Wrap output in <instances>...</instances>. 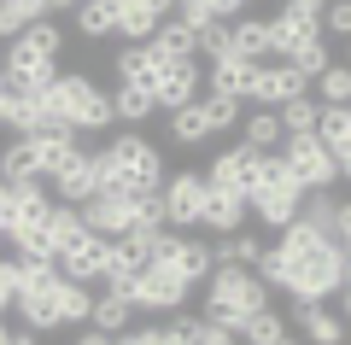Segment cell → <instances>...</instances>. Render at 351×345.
<instances>
[{"label":"cell","mask_w":351,"mask_h":345,"mask_svg":"<svg viewBox=\"0 0 351 345\" xmlns=\"http://www.w3.org/2000/svg\"><path fill=\"white\" fill-rule=\"evenodd\" d=\"M276 252H281V263H287V287H281V293H293L299 305L334 298L339 287H346V246H339L334 228H316V222L293 217L287 228H281Z\"/></svg>","instance_id":"6da1fadb"},{"label":"cell","mask_w":351,"mask_h":345,"mask_svg":"<svg viewBox=\"0 0 351 345\" xmlns=\"http://www.w3.org/2000/svg\"><path fill=\"white\" fill-rule=\"evenodd\" d=\"M164 182V152L152 147L141 129H117L100 147V187H117V193H158Z\"/></svg>","instance_id":"7a4b0ae2"},{"label":"cell","mask_w":351,"mask_h":345,"mask_svg":"<svg viewBox=\"0 0 351 345\" xmlns=\"http://www.w3.org/2000/svg\"><path fill=\"white\" fill-rule=\"evenodd\" d=\"M41 99H47L53 123L76 129V135H100V129L117 123L112 117V94H106L94 76H82V71H59L47 88H41Z\"/></svg>","instance_id":"3957f363"},{"label":"cell","mask_w":351,"mask_h":345,"mask_svg":"<svg viewBox=\"0 0 351 345\" xmlns=\"http://www.w3.org/2000/svg\"><path fill=\"white\" fill-rule=\"evenodd\" d=\"M18 322L36 333H59V328H88V310H94V293H88L82 281H64V275H53L47 287H29V293H18Z\"/></svg>","instance_id":"277c9868"},{"label":"cell","mask_w":351,"mask_h":345,"mask_svg":"<svg viewBox=\"0 0 351 345\" xmlns=\"http://www.w3.org/2000/svg\"><path fill=\"white\" fill-rule=\"evenodd\" d=\"M304 205V187L293 182V170L281 164V152H258V176H252V193H246V211L263 222V228H287Z\"/></svg>","instance_id":"5b68a950"},{"label":"cell","mask_w":351,"mask_h":345,"mask_svg":"<svg viewBox=\"0 0 351 345\" xmlns=\"http://www.w3.org/2000/svg\"><path fill=\"white\" fill-rule=\"evenodd\" d=\"M263 305H269V287H263L258 270H246V263H217V270L205 275V310L199 316L234 328L240 316H252V310H263Z\"/></svg>","instance_id":"8992f818"},{"label":"cell","mask_w":351,"mask_h":345,"mask_svg":"<svg viewBox=\"0 0 351 345\" xmlns=\"http://www.w3.org/2000/svg\"><path fill=\"white\" fill-rule=\"evenodd\" d=\"M112 293L129 298V305H135V316H170V310L188 305L193 287H188V281H176L170 270H141V275H129L123 287H112Z\"/></svg>","instance_id":"52a82bcc"},{"label":"cell","mask_w":351,"mask_h":345,"mask_svg":"<svg viewBox=\"0 0 351 345\" xmlns=\"http://www.w3.org/2000/svg\"><path fill=\"white\" fill-rule=\"evenodd\" d=\"M281 164L293 170V182H299L304 193H328V187L339 182L334 152H328L316 135H287V141H281Z\"/></svg>","instance_id":"ba28073f"},{"label":"cell","mask_w":351,"mask_h":345,"mask_svg":"<svg viewBox=\"0 0 351 345\" xmlns=\"http://www.w3.org/2000/svg\"><path fill=\"white\" fill-rule=\"evenodd\" d=\"M82 222L94 228V235L117 240V235H135L141 228V193H117V187H100L94 199H82Z\"/></svg>","instance_id":"9c48e42d"},{"label":"cell","mask_w":351,"mask_h":345,"mask_svg":"<svg viewBox=\"0 0 351 345\" xmlns=\"http://www.w3.org/2000/svg\"><path fill=\"white\" fill-rule=\"evenodd\" d=\"M164 199V222L170 228H199V211H205V170H176L158 182Z\"/></svg>","instance_id":"30bf717a"},{"label":"cell","mask_w":351,"mask_h":345,"mask_svg":"<svg viewBox=\"0 0 351 345\" xmlns=\"http://www.w3.org/2000/svg\"><path fill=\"white\" fill-rule=\"evenodd\" d=\"M199 88H205V64H199V59H164L158 76H152V99H158V111L193 106Z\"/></svg>","instance_id":"8fae6325"},{"label":"cell","mask_w":351,"mask_h":345,"mask_svg":"<svg viewBox=\"0 0 351 345\" xmlns=\"http://www.w3.org/2000/svg\"><path fill=\"white\" fill-rule=\"evenodd\" d=\"M299 94H311V76L299 71V64H258V71H252V88H246V99L252 106H287V99H299Z\"/></svg>","instance_id":"7c38bea8"},{"label":"cell","mask_w":351,"mask_h":345,"mask_svg":"<svg viewBox=\"0 0 351 345\" xmlns=\"http://www.w3.org/2000/svg\"><path fill=\"white\" fill-rule=\"evenodd\" d=\"M0 76H6L18 94H36V88H47L53 76H59V59L24 47V41H6V47H0Z\"/></svg>","instance_id":"4fadbf2b"},{"label":"cell","mask_w":351,"mask_h":345,"mask_svg":"<svg viewBox=\"0 0 351 345\" xmlns=\"http://www.w3.org/2000/svg\"><path fill=\"white\" fill-rule=\"evenodd\" d=\"M269 36H276V53H281V59H293L299 47L322 41V12H311V6L287 0V6H281V12L269 18Z\"/></svg>","instance_id":"5bb4252c"},{"label":"cell","mask_w":351,"mask_h":345,"mask_svg":"<svg viewBox=\"0 0 351 345\" xmlns=\"http://www.w3.org/2000/svg\"><path fill=\"white\" fill-rule=\"evenodd\" d=\"M287 322L304 333V345H346L351 340V322L339 316L328 298H316V305H299V298H293V316Z\"/></svg>","instance_id":"9a60e30c"},{"label":"cell","mask_w":351,"mask_h":345,"mask_svg":"<svg viewBox=\"0 0 351 345\" xmlns=\"http://www.w3.org/2000/svg\"><path fill=\"white\" fill-rule=\"evenodd\" d=\"M106 258H112V240L106 235H94V228H88L82 240H71V246L59 252V275L64 281H106Z\"/></svg>","instance_id":"2e32d148"},{"label":"cell","mask_w":351,"mask_h":345,"mask_svg":"<svg viewBox=\"0 0 351 345\" xmlns=\"http://www.w3.org/2000/svg\"><path fill=\"white\" fill-rule=\"evenodd\" d=\"M252 176H258V152L240 141V147H223V152L211 158L205 182H211V187H228V193H252Z\"/></svg>","instance_id":"e0dca14e"},{"label":"cell","mask_w":351,"mask_h":345,"mask_svg":"<svg viewBox=\"0 0 351 345\" xmlns=\"http://www.w3.org/2000/svg\"><path fill=\"white\" fill-rule=\"evenodd\" d=\"M53 193H59V205H82V199H94V193H100V152H76V158L53 176Z\"/></svg>","instance_id":"ac0fdd59"},{"label":"cell","mask_w":351,"mask_h":345,"mask_svg":"<svg viewBox=\"0 0 351 345\" xmlns=\"http://www.w3.org/2000/svg\"><path fill=\"white\" fill-rule=\"evenodd\" d=\"M246 193H228V187H211L205 182V211H199V228H211V240L217 235H234V228H246Z\"/></svg>","instance_id":"d6986e66"},{"label":"cell","mask_w":351,"mask_h":345,"mask_svg":"<svg viewBox=\"0 0 351 345\" xmlns=\"http://www.w3.org/2000/svg\"><path fill=\"white\" fill-rule=\"evenodd\" d=\"M164 270H170L176 281L199 287L205 275L217 270V252H211V240H193V235H182V240H176V252H170V263H164Z\"/></svg>","instance_id":"ffe728a7"},{"label":"cell","mask_w":351,"mask_h":345,"mask_svg":"<svg viewBox=\"0 0 351 345\" xmlns=\"http://www.w3.org/2000/svg\"><path fill=\"white\" fill-rule=\"evenodd\" d=\"M228 53H240V59L263 64L269 53H276V36H269V18H228Z\"/></svg>","instance_id":"44dd1931"},{"label":"cell","mask_w":351,"mask_h":345,"mask_svg":"<svg viewBox=\"0 0 351 345\" xmlns=\"http://www.w3.org/2000/svg\"><path fill=\"white\" fill-rule=\"evenodd\" d=\"M82 152V141H76V129H41L36 135V158H41V182H53V176L64 170V164Z\"/></svg>","instance_id":"7402d4cb"},{"label":"cell","mask_w":351,"mask_h":345,"mask_svg":"<svg viewBox=\"0 0 351 345\" xmlns=\"http://www.w3.org/2000/svg\"><path fill=\"white\" fill-rule=\"evenodd\" d=\"M287 333H293V322L281 316V310H269V305L234 322V340H240V345H281Z\"/></svg>","instance_id":"603a6c76"},{"label":"cell","mask_w":351,"mask_h":345,"mask_svg":"<svg viewBox=\"0 0 351 345\" xmlns=\"http://www.w3.org/2000/svg\"><path fill=\"white\" fill-rule=\"evenodd\" d=\"M158 64H164V59L147 47V41H129V47H117V88H152Z\"/></svg>","instance_id":"cb8c5ba5"},{"label":"cell","mask_w":351,"mask_h":345,"mask_svg":"<svg viewBox=\"0 0 351 345\" xmlns=\"http://www.w3.org/2000/svg\"><path fill=\"white\" fill-rule=\"evenodd\" d=\"M0 182H41V158H36V135H18L0 147Z\"/></svg>","instance_id":"d4e9b609"},{"label":"cell","mask_w":351,"mask_h":345,"mask_svg":"<svg viewBox=\"0 0 351 345\" xmlns=\"http://www.w3.org/2000/svg\"><path fill=\"white\" fill-rule=\"evenodd\" d=\"M252 71H258V64H252V59H240V53H217V59H211V94H234L240 106H246Z\"/></svg>","instance_id":"484cf974"},{"label":"cell","mask_w":351,"mask_h":345,"mask_svg":"<svg viewBox=\"0 0 351 345\" xmlns=\"http://www.w3.org/2000/svg\"><path fill=\"white\" fill-rule=\"evenodd\" d=\"M211 141V123H205V106L193 99V106H176L170 111V147H182V152H193V147H205Z\"/></svg>","instance_id":"4316f807"},{"label":"cell","mask_w":351,"mask_h":345,"mask_svg":"<svg viewBox=\"0 0 351 345\" xmlns=\"http://www.w3.org/2000/svg\"><path fill=\"white\" fill-rule=\"evenodd\" d=\"M76 36L82 41H112L117 36V6L112 0H76Z\"/></svg>","instance_id":"83f0119b"},{"label":"cell","mask_w":351,"mask_h":345,"mask_svg":"<svg viewBox=\"0 0 351 345\" xmlns=\"http://www.w3.org/2000/svg\"><path fill=\"white\" fill-rule=\"evenodd\" d=\"M240 141H246L252 152H276L281 141H287V129H281V117L269 106H258L252 117H240Z\"/></svg>","instance_id":"f1b7e54d"},{"label":"cell","mask_w":351,"mask_h":345,"mask_svg":"<svg viewBox=\"0 0 351 345\" xmlns=\"http://www.w3.org/2000/svg\"><path fill=\"white\" fill-rule=\"evenodd\" d=\"M152 53H158V59H199V53H193V24H182V18H164L158 29H152V41H147Z\"/></svg>","instance_id":"f546056e"},{"label":"cell","mask_w":351,"mask_h":345,"mask_svg":"<svg viewBox=\"0 0 351 345\" xmlns=\"http://www.w3.org/2000/svg\"><path fill=\"white\" fill-rule=\"evenodd\" d=\"M47 211H53V199H47V187H41V182H18L12 187V228L47 222Z\"/></svg>","instance_id":"4dcf8cb0"},{"label":"cell","mask_w":351,"mask_h":345,"mask_svg":"<svg viewBox=\"0 0 351 345\" xmlns=\"http://www.w3.org/2000/svg\"><path fill=\"white\" fill-rule=\"evenodd\" d=\"M152 111H158V99H152V88H117L112 94V117L123 129H141L152 117Z\"/></svg>","instance_id":"1f68e13d"},{"label":"cell","mask_w":351,"mask_h":345,"mask_svg":"<svg viewBox=\"0 0 351 345\" xmlns=\"http://www.w3.org/2000/svg\"><path fill=\"white\" fill-rule=\"evenodd\" d=\"M88 328H100V333L135 328V305H129V298H117V293H100V298H94V310H88Z\"/></svg>","instance_id":"d6a6232c"},{"label":"cell","mask_w":351,"mask_h":345,"mask_svg":"<svg viewBox=\"0 0 351 345\" xmlns=\"http://www.w3.org/2000/svg\"><path fill=\"white\" fill-rule=\"evenodd\" d=\"M36 18H47V0H0V41H18Z\"/></svg>","instance_id":"836d02e7"},{"label":"cell","mask_w":351,"mask_h":345,"mask_svg":"<svg viewBox=\"0 0 351 345\" xmlns=\"http://www.w3.org/2000/svg\"><path fill=\"white\" fill-rule=\"evenodd\" d=\"M211 252H217V263H258V252H263V240L252 235V228H234V235H217L211 240Z\"/></svg>","instance_id":"e575fe53"},{"label":"cell","mask_w":351,"mask_h":345,"mask_svg":"<svg viewBox=\"0 0 351 345\" xmlns=\"http://www.w3.org/2000/svg\"><path fill=\"white\" fill-rule=\"evenodd\" d=\"M82 235H88L82 211H76V205H59V199H53V211H47V240H53V252H64L71 240H82Z\"/></svg>","instance_id":"d590c367"},{"label":"cell","mask_w":351,"mask_h":345,"mask_svg":"<svg viewBox=\"0 0 351 345\" xmlns=\"http://www.w3.org/2000/svg\"><path fill=\"white\" fill-rule=\"evenodd\" d=\"M316 82V106H351V64H328Z\"/></svg>","instance_id":"8d00e7d4"},{"label":"cell","mask_w":351,"mask_h":345,"mask_svg":"<svg viewBox=\"0 0 351 345\" xmlns=\"http://www.w3.org/2000/svg\"><path fill=\"white\" fill-rule=\"evenodd\" d=\"M276 117H281V129H287V135H311L316 117H322V106H316L311 94H299V99H287V106H276Z\"/></svg>","instance_id":"74e56055"},{"label":"cell","mask_w":351,"mask_h":345,"mask_svg":"<svg viewBox=\"0 0 351 345\" xmlns=\"http://www.w3.org/2000/svg\"><path fill=\"white\" fill-rule=\"evenodd\" d=\"M205 123H211V135H228V129H240V99L234 94H205Z\"/></svg>","instance_id":"f35d334b"},{"label":"cell","mask_w":351,"mask_h":345,"mask_svg":"<svg viewBox=\"0 0 351 345\" xmlns=\"http://www.w3.org/2000/svg\"><path fill=\"white\" fill-rule=\"evenodd\" d=\"M18 41H24V47H36V53H47V59H59V53H64V29L53 24V18H36Z\"/></svg>","instance_id":"ab89813d"},{"label":"cell","mask_w":351,"mask_h":345,"mask_svg":"<svg viewBox=\"0 0 351 345\" xmlns=\"http://www.w3.org/2000/svg\"><path fill=\"white\" fill-rule=\"evenodd\" d=\"M188 345H240V340H234V328H223L211 316H188Z\"/></svg>","instance_id":"60d3db41"},{"label":"cell","mask_w":351,"mask_h":345,"mask_svg":"<svg viewBox=\"0 0 351 345\" xmlns=\"http://www.w3.org/2000/svg\"><path fill=\"white\" fill-rule=\"evenodd\" d=\"M147 328V345H188V316L170 310V322H141Z\"/></svg>","instance_id":"b9f144b4"},{"label":"cell","mask_w":351,"mask_h":345,"mask_svg":"<svg viewBox=\"0 0 351 345\" xmlns=\"http://www.w3.org/2000/svg\"><path fill=\"white\" fill-rule=\"evenodd\" d=\"M193 53H205V59L228 53V18H211V24H199V29H193Z\"/></svg>","instance_id":"7bdbcfd3"},{"label":"cell","mask_w":351,"mask_h":345,"mask_svg":"<svg viewBox=\"0 0 351 345\" xmlns=\"http://www.w3.org/2000/svg\"><path fill=\"white\" fill-rule=\"evenodd\" d=\"M322 36L351 41V0H322Z\"/></svg>","instance_id":"ee69618b"},{"label":"cell","mask_w":351,"mask_h":345,"mask_svg":"<svg viewBox=\"0 0 351 345\" xmlns=\"http://www.w3.org/2000/svg\"><path fill=\"white\" fill-rule=\"evenodd\" d=\"M287 64H299L304 76H322L328 64H334V59H328V36H322V41H311V47H299V53H293Z\"/></svg>","instance_id":"f6af8a7d"},{"label":"cell","mask_w":351,"mask_h":345,"mask_svg":"<svg viewBox=\"0 0 351 345\" xmlns=\"http://www.w3.org/2000/svg\"><path fill=\"white\" fill-rule=\"evenodd\" d=\"M18 305V258H0V316Z\"/></svg>","instance_id":"bcb514c9"},{"label":"cell","mask_w":351,"mask_h":345,"mask_svg":"<svg viewBox=\"0 0 351 345\" xmlns=\"http://www.w3.org/2000/svg\"><path fill=\"white\" fill-rule=\"evenodd\" d=\"M246 6H252V0H205V12H211V18H240Z\"/></svg>","instance_id":"7dc6e473"},{"label":"cell","mask_w":351,"mask_h":345,"mask_svg":"<svg viewBox=\"0 0 351 345\" xmlns=\"http://www.w3.org/2000/svg\"><path fill=\"white\" fill-rule=\"evenodd\" d=\"M12 228V182H0V235Z\"/></svg>","instance_id":"c3c4849f"},{"label":"cell","mask_w":351,"mask_h":345,"mask_svg":"<svg viewBox=\"0 0 351 345\" xmlns=\"http://www.w3.org/2000/svg\"><path fill=\"white\" fill-rule=\"evenodd\" d=\"M12 99H18V88L0 76V129H6V117H12Z\"/></svg>","instance_id":"681fc988"},{"label":"cell","mask_w":351,"mask_h":345,"mask_svg":"<svg viewBox=\"0 0 351 345\" xmlns=\"http://www.w3.org/2000/svg\"><path fill=\"white\" fill-rule=\"evenodd\" d=\"M334 298H339V305H334V310H339V316H346V322H351V258H346V287H339V293H334Z\"/></svg>","instance_id":"f907efd6"},{"label":"cell","mask_w":351,"mask_h":345,"mask_svg":"<svg viewBox=\"0 0 351 345\" xmlns=\"http://www.w3.org/2000/svg\"><path fill=\"white\" fill-rule=\"evenodd\" d=\"M112 345H147V328H141V322H135V328H123V333H112Z\"/></svg>","instance_id":"816d5d0a"},{"label":"cell","mask_w":351,"mask_h":345,"mask_svg":"<svg viewBox=\"0 0 351 345\" xmlns=\"http://www.w3.org/2000/svg\"><path fill=\"white\" fill-rule=\"evenodd\" d=\"M334 170H339V182L351 187V147H339V152H334Z\"/></svg>","instance_id":"f5cc1de1"},{"label":"cell","mask_w":351,"mask_h":345,"mask_svg":"<svg viewBox=\"0 0 351 345\" xmlns=\"http://www.w3.org/2000/svg\"><path fill=\"white\" fill-rule=\"evenodd\" d=\"M76 345H112V333H100V328H82V333H76Z\"/></svg>","instance_id":"db71d44e"},{"label":"cell","mask_w":351,"mask_h":345,"mask_svg":"<svg viewBox=\"0 0 351 345\" xmlns=\"http://www.w3.org/2000/svg\"><path fill=\"white\" fill-rule=\"evenodd\" d=\"M6 340H12V345H41V333H36V328H12Z\"/></svg>","instance_id":"11a10c76"},{"label":"cell","mask_w":351,"mask_h":345,"mask_svg":"<svg viewBox=\"0 0 351 345\" xmlns=\"http://www.w3.org/2000/svg\"><path fill=\"white\" fill-rule=\"evenodd\" d=\"M71 6H76V0H47V18L53 12H71Z\"/></svg>","instance_id":"9f6ffc18"},{"label":"cell","mask_w":351,"mask_h":345,"mask_svg":"<svg viewBox=\"0 0 351 345\" xmlns=\"http://www.w3.org/2000/svg\"><path fill=\"white\" fill-rule=\"evenodd\" d=\"M6 333H12V328H6V316H0V345H12V340H6Z\"/></svg>","instance_id":"6f0895ef"},{"label":"cell","mask_w":351,"mask_h":345,"mask_svg":"<svg viewBox=\"0 0 351 345\" xmlns=\"http://www.w3.org/2000/svg\"><path fill=\"white\" fill-rule=\"evenodd\" d=\"M299 6H311V12H322V0H299Z\"/></svg>","instance_id":"680465c9"},{"label":"cell","mask_w":351,"mask_h":345,"mask_svg":"<svg viewBox=\"0 0 351 345\" xmlns=\"http://www.w3.org/2000/svg\"><path fill=\"white\" fill-rule=\"evenodd\" d=\"M281 345H299V340H293V333H287V340H281Z\"/></svg>","instance_id":"91938a15"},{"label":"cell","mask_w":351,"mask_h":345,"mask_svg":"<svg viewBox=\"0 0 351 345\" xmlns=\"http://www.w3.org/2000/svg\"><path fill=\"white\" fill-rule=\"evenodd\" d=\"M346 64H351V47H346Z\"/></svg>","instance_id":"94428289"},{"label":"cell","mask_w":351,"mask_h":345,"mask_svg":"<svg viewBox=\"0 0 351 345\" xmlns=\"http://www.w3.org/2000/svg\"><path fill=\"white\" fill-rule=\"evenodd\" d=\"M346 258H351V246H346Z\"/></svg>","instance_id":"6125c7cd"},{"label":"cell","mask_w":351,"mask_h":345,"mask_svg":"<svg viewBox=\"0 0 351 345\" xmlns=\"http://www.w3.org/2000/svg\"><path fill=\"white\" fill-rule=\"evenodd\" d=\"M0 240H6V235H0Z\"/></svg>","instance_id":"be15d7a7"}]
</instances>
